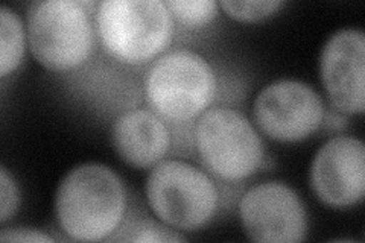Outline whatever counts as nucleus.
<instances>
[{"mask_svg":"<svg viewBox=\"0 0 365 243\" xmlns=\"http://www.w3.org/2000/svg\"><path fill=\"white\" fill-rule=\"evenodd\" d=\"M111 138L120 160L137 169L154 167L170 146V134L163 119L145 108L120 114L113 125Z\"/></svg>","mask_w":365,"mask_h":243,"instance_id":"11","label":"nucleus"},{"mask_svg":"<svg viewBox=\"0 0 365 243\" xmlns=\"http://www.w3.org/2000/svg\"><path fill=\"white\" fill-rule=\"evenodd\" d=\"M166 5L173 17L187 28L207 25L218 13V4L213 0H168Z\"/></svg>","mask_w":365,"mask_h":243,"instance_id":"13","label":"nucleus"},{"mask_svg":"<svg viewBox=\"0 0 365 243\" xmlns=\"http://www.w3.org/2000/svg\"><path fill=\"white\" fill-rule=\"evenodd\" d=\"M2 242H53V239L43 233L40 229L34 228H9L2 229L0 233Z\"/></svg>","mask_w":365,"mask_h":243,"instance_id":"17","label":"nucleus"},{"mask_svg":"<svg viewBox=\"0 0 365 243\" xmlns=\"http://www.w3.org/2000/svg\"><path fill=\"white\" fill-rule=\"evenodd\" d=\"M96 23L107 52L128 64H142L163 52L175 28L162 0H104L98 5Z\"/></svg>","mask_w":365,"mask_h":243,"instance_id":"3","label":"nucleus"},{"mask_svg":"<svg viewBox=\"0 0 365 243\" xmlns=\"http://www.w3.org/2000/svg\"><path fill=\"white\" fill-rule=\"evenodd\" d=\"M319 72L332 105L346 114L365 108V36L361 29L334 32L323 46Z\"/></svg>","mask_w":365,"mask_h":243,"instance_id":"10","label":"nucleus"},{"mask_svg":"<svg viewBox=\"0 0 365 243\" xmlns=\"http://www.w3.org/2000/svg\"><path fill=\"white\" fill-rule=\"evenodd\" d=\"M195 145L204 166L225 181L251 177L265 160L264 142L253 123L228 107L209 108L200 115Z\"/></svg>","mask_w":365,"mask_h":243,"instance_id":"6","label":"nucleus"},{"mask_svg":"<svg viewBox=\"0 0 365 243\" xmlns=\"http://www.w3.org/2000/svg\"><path fill=\"white\" fill-rule=\"evenodd\" d=\"M309 181L317 198L329 207L347 208L365 193V146L356 137L330 138L315 154Z\"/></svg>","mask_w":365,"mask_h":243,"instance_id":"9","label":"nucleus"},{"mask_svg":"<svg viewBox=\"0 0 365 243\" xmlns=\"http://www.w3.org/2000/svg\"><path fill=\"white\" fill-rule=\"evenodd\" d=\"M146 198L165 225L195 231L216 214L220 193L207 173L198 167L180 160H162L148 175Z\"/></svg>","mask_w":365,"mask_h":243,"instance_id":"5","label":"nucleus"},{"mask_svg":"<svg viewBox=\"0 0 365 243\" xmlns=\"http://www.w3.org/2000/svg\"><path fill=\"white\" fill-rule=\"evenodd\" d=\"M26 33L16 11L0 8V76L5 78L20 66L25 55Z\"/></svg>","mask_w":365,"mask_h":243,"instance_id":"12","label":"nucleus"},{"mask_svg":"<svg viewBox=\"0 0 365 243\" xmlns=\"http://www.w3.org/2000/svg\"><path fill=\"white\" fill-rule=\"evenodd\" d=\"M284 5L283 0H222L220 6L230 17L253 23L274 16Z\"/></svg>","mask_w":365,"mask_h":243,"instance_id":"14","label":"nucleus"},{"mask_svg":"<svg viewBox=\"0 0 365 243\" xmlns=\"http://www.w3.org/2000/svg\"><path fill=\"white\" fill-rule=\"evenodd\" d=\"M133 234L128 237H123V240H134V242H181L186 240L182 236H178L174 231H169L168 228L157 225L154 222H140L134 225L131 229Z\"/></svg>","mask_w":365,"mask_h":243,"instance_id":"16","label":"nucleus"},{"mask_svg":"<svg viewBox=\"0 0 365 243\" xmlns=\"http://www.w3.org/2000/svg\"><path fill=\"white\" fill-rule=\"evenodd\" d=\"M20 205V192L14 177L6 167H0V222L14 216Z\"/></svg>","mask_w":365,"mask_h":243,"instance_id":"15","label":"nucleus"},{"mask_svg":"<svg viewBox=\"0 0 365 243\" xmlns=\"http://www.w3.org/2000/svg\"><path fill=\"white\" fill-rule=\"evenodd\" d=\"M26 36L34 58L51 72L72 71L93 49V26L84 4L41 0L28 8Z\"/></svg>","mask_w":365,"mask_h":243,"instance_id":"4","label":"nucleus"},{"mask_svg":"<svg viewBox=\"0 0 365 243\" xmlns=\"http://www.w3.org/2000/svg\"><path fill=\"white\" fill-rule=\"evenodd\" d=\"M218 79L201 55L177 49L154 61L145 78V96L154 113L174 123L187 122L213 102Z\"/></svg>","mask_w":365,"mask_h":243,"instance_id":"2","label":"nucleus"},{"mask_svg":"<svg viewBox=\"0 0 365 243\" xmlns=\"http://www.w3.org/2000/svg\"><path fill=\"white\" fill-rule=\"evenodd\" d=\"M253 118L259 130L272 140L300 142L322 126L324 103L309 84L279 79L259 91Z\"/></svg>","mask_w":365,"mask_h":243,"instance_id":"7","label":"nucleus"},{"mask_svg":"<svg viewBox=\"0 0 365 243\" xmlns=\"http://www.w3.org/2000/svg\"><path fill=\"white\" fill-rule=\"evenodd\" d=\"M239 217L253 242L297 243L307 234L303 201L280 181L260 182L248 189L239 202Z\"/></svg>","mask_w":365,"mask_h":243,"instance_id":"8","label":"nucleus"},{"mask_svg":"<svg viewBox=\"0 0 365 243\" xmlns=\"http://www.w3.org/2000/svg\"><path fill=\"white\" fill-rule=\"evenodd\" d=\"M125 212V184L116 172L102 163L75 166L56 187V221L73 240L108 239L122 224Z\"/></svg>","mask_w":365,"mask_h":243,"instance_id":"1","label":"nucleus"}]
</instances>
